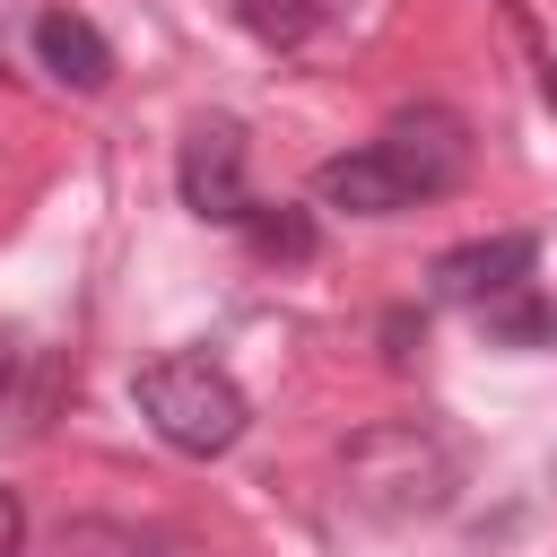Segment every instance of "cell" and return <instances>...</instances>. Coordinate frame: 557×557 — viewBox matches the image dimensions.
Segmentation results:
<instances>
[{"label":"cell","mask_w":557,"mask_h":557,"mask_svg":"<svg viewBox=\"0 0 557 557\" xmlns=\"http://www.w3.org/2000/svg\"><path fill=\"white\" fill-rule=\"evenodd\" d=\"M348 487H357V505H374V513H435L444 496H453V453L426 435V426H374V435H357L348 444Z\"/></svg>","instance_id":"obj_3"},{"label":"cell","mask_w":557,"mask_h":557,"mask_svg":"<svg viewBox=\"0 0 557 557\" xmlns=\"http://www.w3.org/2000/svg\"><path fill=\"white\" fill-rule=\"evenodd\" d=\"M0 374H9V331H0Z\"/></svg>","instance_id":"obj_12"},{"label":"cell","mask_w":557,"mask_h":557,"mask_svg":"<svg viewBox=\"0 0 557 557\" xmlns=\"http://www.w3.org/2000/svg\"><path fill=\"white\" fill-rule=\"evenodd\" d=\"M52 557H148V531H131L113 513H70L52 531Z\"/></svg>","instance_id":"obj_8"},{"label":"cell","mask_w":557,"mask_h":557,"mask_svg":"<svg viewBox=\"0 0 557 557\" xmlns=\"http://www.w3.org/2000/svg\"><path fill=\"white\" fill-rule=\"evenodd\" d=\"M235 17H244L252 35H270V44H296V35L322 17V0H235Z\"/></svg>","instance_id":"obj_10"},{"label":"cell","mask_w":557,"mask_h":557,"mask_svg":"<svg viewBox=\"0 0 557 557\" xmlns=\"http://www.w3.org/2000/svg\"><path fill=\"white\" fill-rule=\"evenodd\" d=\"M531 261H540V244H531V235H487V244H453V252L435 261V296H444V305H487V296L522 287V278H531Z\"/></svg>","instance_id":"obj_5"},{"label":"cell","mask_w":557,"mask_h":557,"mask_svg":"<svg viewBox=\"0 0 557 557\" xmlns=\"http://www.w3.org/2000/svg\"><path fill=\"white\" fill-rule=\"evenodd\" d=\"M131 400H139V418L174 444V453H226L235 435H244V392H235V374L226 366H209V357H157V366H139V383H131Z\"/></svg>","instance_id":"obj_2"},{"label":"cell","mask_w":557,"mask_h":557,"mask_svg":"<svg viewBox=\"0 0 557 557\" xmlns=\"http://www.w3.org/2000/svg\"><path fill=\"white\" fill-rule=\"evenodd\" d=\"M26 548V513H17V487H0V557Z\"/></svg>","instance_id":"obj_11"},{"label":"cell","mask_w":557,"mask_h":557,"mask_svg":"<svg viewBox=\"0 0 557 557\" xmlns=\"http://www.w3.org/2000/svg\"><path fill=\"white\" fill-rule=\"evenodd\" d=\"M35 61H44L61 87H78V96H96V87L113 78V44H104L78 9H44V17H35Z\"/></svg>","instance_id":"obj_6"},{"label":"cell","mask_w":557,"mask_h":557,"mask_svg":"<svg viewBox=\"0 0 557 557\" xmlns=\"http://www.w3.org/2000/svg\"><path fill=\"white\" fill-rule=\"evenodd\" d=\"M174 183H183V209L218 218V226H244L252 191H244V131L235 122H191L183 157H174Z\"/></svg>","instance_id":"obj_4"},{"label":"cell","mask_w":557,"mask_h":557,"mask_svg":"<svg viewBox=\"0 0 557 557\" xmlns=\"http://www.w3.org/2000/svg\"><path fill=\"white\" fill-rule=\"evenodd\" d=\"M470 174V131L444 113V104H418V113H392L383 139L331 157L313 174V200L322 209H348V218H392L409 200H435Z\"/></svg>","instance_id":"obj_1"},{"label":"cell","mask_w":557,"mask_h":557,"mask_svg":"<svg viewBox=\"0 0 557 557\" xmlns=\"http://www.w3.org/2000/svg\"><path fill=\"white\" fill-rule=\"evenodd\" d=\"M479 322H487V339H505V348H548V339H557V313H548V296H540L531 278L505 287V296H487Z\"/></svg>","instance_id":"obj_7"},{"label":"cell","mask_w":557,"mask_h":557,"mask_svg":"<svg viewBox=\"0 0 557 557\" xmlns=\"http://www.w3.org/2000/svg\"><path fill=\"white\" fill-rule=\"evenodd\" d=\"M244 235H252L270 261H305V252H313V218H305V209H261V200H252V209H244Z\"/></svg>","instance_id":"obj_9"}]
</instances>
